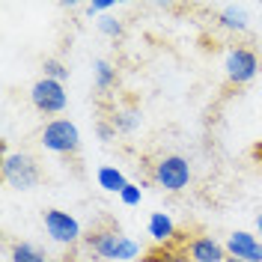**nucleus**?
Masks as SVG:
<instances>
[{"label":"nucleus","mask_w":262,"mask_h":262,"mask_svg":"<svg viewBox=\"0 0 262 262\" xmlns=\"http://www.w3.org/2000/svg\"><path fill=\"white\" fill-rule=\"evenodd\" d=\"M86 245L90 250L101 256V259H137L140 256V245L128 238V235H122L119 229H101V232H93V235H86Z\"/></svg>","instance_id":"obj_1"},{"label":"nucleus","mask_w":262,"mask_h":262,"mask_svg":"<svg viewBox=\"0 0 262 262\" xmlns=\"http://www.w3.org/2000/svg\"><path fill=\"white\" fill-rule=\"evenodd\" d=\"M39 143L54 155H75L81 149V131L69 119H51L39 134Z\"/></svg>","instance_id":"obj_2"},{"label":"nucleus","mask_w":262,"mask_h":262,"mask_svg":"<svg viewBox=\"0 0 262 262\" xmlns=\"http://www.w3.org/2000/svg\"><path fill=\"white\" fill-rule=\"evenodd\" d=\"M0 170H3L6 185H12L15 191H30V188H36L39 179H42L36 158L27 155V152H9V155L3 158V167H0Z\"/></svg>","instance_id":"obj_3"},{"label":"nucleus","mask_w":262,"mask_h":262,"mask_svg":"<svg viewBox=\"0 0 262 262\" xmlns=\"http://www.w3.org/2000/svg\"><path fill=\"white\" fill-rule=\"evenodd\" d=\"M152 179H155L158 188L170 191V194H179V191L188 188V182H191V164H188V158H182V155H164L152 167Z\"/></svg>","instance_id":"obj_4"},{"label":"nucleus","mask_w":262,"mask_h":262,"mask_svg":"<svg viewBox=\"0 0 262 262\" xmlns=\"http://www.w3.org/2000/svg\"><path fill=\"white\" fill-rule=\"evenodd\" d=\"M224 72H227V81L235 86H245L256 78L259 72V57L250 48H229L224 57Z\"/></svg>","instance_id":"obj_5"},{"label":"nucleus","mask_w":262,"mask_h":262,"mask_svg":"<svg viewBox=\"0 0 262 262\" xmlns=\"http://www.w3.org/2000/svg\"><path fill=\"white\" fill-rule=\"evenodd\" d=\"M30 101L33 107L39 111V114H63L66 111V90L60 81H51V78H39V81L30 86Z\"/></svg>","instance_id":"obj_6"},{"label":"nucleus","mask_w":262,"mask_h":262,"mask_svg":"<svg viewBox=\"0 0 262 262\" xmlns=\"http://www.w3.org/2000/svg\"><path fill=\"white\" fill-rule=\"evenodd\" d=\"M42 224H45V232H48L51 242H57V245H78L81 242V224H78V217H72L69 212H60V209H48V212L42 214Z\"/></svg>","instance_id":"obj_7"},{"label":"nucleus","mask_w":262,"mask_h":262,"mask_svg":"<svg viewBox=\"0 0 262 262\" xmlns=\"http://www.w3.org/2000/svg\"><path fill=\"white\" fill-rule=\"evenodd\" d=\"M185 256L191 262H227V245H221L212 235H194L185 245Z\"/></svg>","instance_id":"obj_8"},{"label":"nucleus","mask_w":262,"mask_h":262,"mask_svg":"<svg viewBox=\"0 0 262 262\" xmlns=\"http://www.w3.org/2000/svg\"><path fill=\"white\" fill-rule=\"evenodd\" d=\"M227 253L232 259H245V262H262V242L247 232V229H235L227 238Z\"/></svg>","instance_id":"obj_9"},{"label":"nucleus","mask_w":262,"mask_h":262,"mask_svg":"<svg viewBox=\"0 0 262 262\" xmlns=\"http://www.w3.org/2000/svg\"><path fill=\"white\" fill-rule=\"evenodd\" d=\"M217 24L229 33H245L247 24H250V18L242 6H224L221 12H217Z\"/></svg>","instance_id":"obj_10"},{"label":"nucleus","mask_w":262,"mask_h":262,"mask_svg":"<svg viewBox=\"0 0 262 262\" xmlns=\"http://www.w3.org/2000/svg\"><path fill=\"white\" fill-rule=\"evenodd\" d=\"M149 235L158 242V245H167L173 235H176V224H173V217L167 212H155L149 217Z\"/></svg>","instance_id":"obj_11"},{"label":"nucleus","mask_w":262,"mask_h":262,"mask_svg":"<svg viewBox=\"0 0 262 262\" xmlns=\"http://www.w3.org/2000/svg\"><path fill=\"white\" fill-rule=\"evenodd\" d=\"M9 262H48V256L33 242H15L9 245Z\"/></svg>","instance_id":"obj_12"},{"label":"nucleus","mask_w":262,"mask_h":262,"mask_svg":"<svg viewBox=\"0 0 262 262\" xmlns=\"http://www.w3.org/2000/svg\"><path fill=\"white\" fill-rule=\"evenodd\" d=\"M96 179H98V188H104V191H111V194H122V188L128 185L125 173L116 170V167H98Z\"/></svg>","instance_id":"obj_13"},{"label":"nucleus","mask_w":262,"mask_h":262,"mask_svg":"<svg viewBox=\"0 0 262 262\" xmlns=\"http://www.w3.org/2000/svg\"><path fill=\"white\" fill-rule=\"evenodd\" d=\"M114 128L122 131V134L137 131V128H140V111H134V107H128V111H119V114L114 116Z\"/></svg>","instance_id":"obj_14"},{"label":"nucleus","mask_w":262,"mask_h":262,"mask_svg":"<svg viewBox=\"0 0 262 262\" xmlns=\"http://www.w3.org/2000/svg\"><path fill=\"white\" fill-rule=\"evenodd\" d=\"M93 69H96V86L98 90H111L116 83V69L107 63V60H96Z\"/></svg>","instance_id":"obj_15"},{"label":"nucleus","mask_w":262,"mask_h":262,"mask_svg":"<svg viewBox=\"0 0 262 262\" xmlns=\"http://www.w3.org/2000/svg\"><path fill=\"white\" fill-rule=\"evenodd\" d=\"M42 72H45L42 78H51V81H60V83L69 78V66L60 63V60H54V57H48V60L42 63Z\"/></svg>","instance_id":"obj_16"},{"label":"nucleus","mask_w":262,"mask_h":262,"mask_svg":"<svg viewBox=\"0 0 262 262\" xmlns=\"http://www.w3.org/2000/svg\"><path fill=\"white\" fill-rule=\"evenodd\" d=\"M98 30L104 33V36H111V39H119L122 36V21H116L114 15H104L98 21Z\"/></svg>","instance_id":"obj_17"},{"label":"nucleus","mask_w":262,"mask_h":262,"mask_svg":"<svg viewBox=\"0 0 262 262\" xmlns=\"http://www.w3.org/2000/svg\"><path fill=\"white\" fill-rule=\"evenodd\" d=\"M119 200H122L125 206H140V200H143V191H140V185H134V182H128V185L122 188V194H119Z\"/></svg>","instance_id":"obj_18"},{"label":"nucleus","mask_w":262,"mask_h":262,"mask_svg":"<svg viewBox=\"0 0 262 262\" xmlns=\"http://www.w3.org/2000/svg\"><path fill=\"white\" fill-rule=\"evenodd\" d=\"M114 9V0H93L86 3V15H101V12H111Z\"/></svg>","instance_id":"obj_19"},{"label":"nucleus","mask_w":262,"mask_h":262,"mask_svg":"<svg viewBox=\"0 0 262 262\" xmlns=\"http://www.w3.org/2000/svg\"><path fill=\"white\" fill-rule=\"evenodd\" d=\"M96 134H98V140H114V137H116V128H114V125H107V122H98Z\"/></svg>","instance_id":"obj_20"},{"label":"nucleus","mask_w":262,"mask_h":262,"mask_svg":"<svg viewBox=\"0 0 262 262\" xmlns=\"http://www.w3.org/2000/svg\"><path fill=\"white\" fill-rule=\"evenodd\" d=\"M176 256L179 253H173V250H158V253L149 256V262H176Z\"/></svg>","instance_id":"obj_21"},{"label":"nucleus","mask_w":262,"mask_h":262,"mask_svg":"<svg viewBox=\"0 0 262 262\" xmlns=\"http://www.w3.org/2000/svg\"><path fill=\"white\" fill-rule=\"evenodd\" d=\"M256 229H259V235H262V212L256 214Z\"/></svg>","instance_id":"obj_22"},{"label":"nucleus","mask_w":262,"mask_h":262,"mask_svg":"<svg viewBox=\"0 0 262 262\" xmlns=\"http://www.w3.org/2000/svg\"><path fill=\"white\" fill-rule=\"evenodd\" d=\"M176 262H191V259H188V256H185V253H179V256H176Z\"/></svg>","instance_id":"obj_23"},{"label":"nucleus","mask_w":262,"mask_h":262,"mask_svg":"<svg viewBox=\"0 0 262 262\" xmlns=\"http://www.w3.org/2000/svg\"><path fill=\"white\" fill-rule=\"evenodd\" d=\"M227 262H245V259H232V256H227Z\"/></svg>","instance_id":"obj_24"},{"label":"nucleus","mask_w":262,"mask_h":262,"mask_svg":"<svg viewBox=\"0 0 262 262\" xmlns=\"http://www.w3.org/2000/svg\"><path fill=\"white\" fill-rule=\"evenodd\" d=\"M256 155H259V158H262V146H259V149H256Z\"/></svg>","instance_id":"obj_25"}]
</instances>
